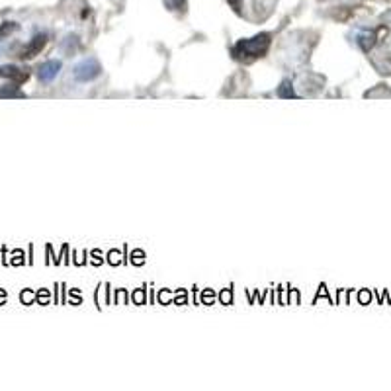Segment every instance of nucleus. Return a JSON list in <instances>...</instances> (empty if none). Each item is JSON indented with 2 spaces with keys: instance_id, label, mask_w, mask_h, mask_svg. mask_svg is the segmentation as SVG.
<instances>
[{
  "instance_id": "7",
  "label": "nucleus",
  "mask_w": 391,
  "mask_h": 391,
  "mask_svg": "<svg viewBox=\"0 0 391 391\" xmlns=\"http://www.w3.org/2000/svg\"><path fill=\"white\" fill-rule=\"evenodd\" d=\"M164 4L170 10H184L186 8V0H164Z\"/></svg>"
},
{
  "instance_id": "8",
  "label": "nucleus",
  "mask_w": 391,
  "mask_h": 391,
  "mask_svg": "<svg viewBox=\"0 0 391 391\" xmlns=\"http://www.w3.org/2000/svg\"><path fill=\"white\" fill-rule=\"evenodd\" d=\"M14 30H18V26H16L14 22H6L4 26H0V38H4V36H8V34H12Z\"/></svg>"
},
{
  "instance_id": "10",
  "label": "nucleus",
  "mask_w": 391,
  "mask_h": 391,
  "mask_svg": "<svg viewBox=\"0 0 391 391\" xmlns=\"http://www.w3.org/2000/svg\"><path fill=\"white\" fill-rule=\"evenodd\" d=\"M227 2H229V6L233 8L235 12H239V10H241V2H243V0H227Z\"/></svg>"
},
{
  "instance_id": "4",
  "label": "nucleus",
  "mask_w": 391,
  "mask_h": 391,
  "mask_svg": "<svg viewBox=\"0 0 391 391\" xmlns=\"http://www.w3.org/2000/svg\"><path fill=\"white\" fill-rule=\"evenodd\" d=\"M45 41H47V36L45 34H39V36H36V38L32 39L26 47H24V51H22V59H32V57H36L39 51L43 49V45H45Z\"/></svg>"
},
{
  "instance_id": "3",
  "label": "nucleus",
  "mask_w": 391,
  "mask_h": 391,
  "mask_svg": "<svg viewBox=\"0 0 391 391\" xmlns=\"http://www.w3.org/2000/svg\"><path fill=\"white\" fill-rule=\"evenodd\" d=\"M61 67H63L61 61H47V63H43L38 71L39 80H41V82H51L53 78L59 75Z\"/></svg>"
},
{
  "instance_id": "5",
  "label": "nucleus",
  "mask_w": 391,
  "mask_h": 391,
  "mask_svg": "<svg viewBox=\"0 0 391 391\" xmlns=\"http://www.w3.org/2000/svg\"><path fill=\"white\" fill-rule=\"evenodd\" d=\"M0 77L12 78V80H16V82H24V80H28V73L20 71V69L14 67V65H4V67H0Z\"/></svg>"
},
{
  "instance_id": "6",
  "label": "nucleus",
  "mask_w": 391,
  "mask_h": 391,
  "mask_svg": "<svg viewBox=\"0 0 391 391\" xmlns=\"http://www.w3.org/2000/svg\"><path fill=\"white\" fill-rule=\"evenodd\" d=\"M278 96H280V98H297L292 80H284V82L278 86Z\"/></svg>"
},
{
  "instance_id": "9",
  "label": "nucleus",
  "mask_w": 391,
  "mask_h": 391,
  "mask_svg": "<svg viewBox=\"0 0 391 391\" xmlns=\"http://www.w3.org/2000/svg\"><path fill=\"white\" fill-rule=\"evenodd\" d=\"M0 96H24V94L18 90V86H10V88H2Z\"/></svg>"
},
{
  "instance_id": "1",
  "label": "nucleus",
  "mask_w": 391,
  "mask_h": 391,
  "mask_svg": "<svg viewBox=\"0 0 391 391\" xmlns=\"http://www.w3.org/2000/svg\"><path fill=\"white\" fill-rule=\"evenodd\" d=\"M270 47V36L258 34L250 39H241L233 45V57L237 61H254L258 57H264Z\"/></svg>"
},
{
  "instance_id": "2",
  "label": "nucleus",
  "mask_w": 391,
  "mask_h": 391,
  "mask_svg": "<svg viewBox=\"0 0 391 391\" xmlns=\"http://www.w3.org/2000/svg\"><path fill=\"white\" fill-rule=\"evenodd\" d=\"M100 73H102V67L96 59H84L75 67V78L80 82L94 80L96 77H100Z\"/></svg>"
}]
</instances>
